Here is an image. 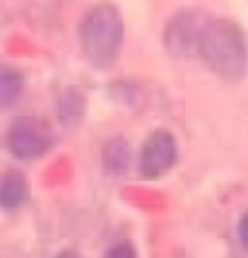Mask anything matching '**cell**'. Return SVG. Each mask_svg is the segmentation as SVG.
Instances as JSON below:
<instances>
[{
    "label": "cell",
    "mask_w": 248,
    "mask_h": 258,
    "mask_svg": "<svg viewBox=\"0 0 248 258\" xmlns=\"http://www.w3.org/2000/svg\"><path fill=\"white\" fill-rule=\"evenodd\" d=\"M198 58L222 80L238 82L248 68L246 34L231 20H210L200 36Z\"/></svg>",
    "instance_id": "1"
},
{
    "label": "cell",
    "mask_w": 248,
    "mask_h": 258,
    "mask_svg": "<svg viewBox=\"0 0 248 258\" xmlns=\"http://www.w3.org/2000/svg\"><path fill=\"white\" fill-rule=\"evenodd\" d=\"M123 44V17L113 5H94L79 24L82 53L94 68L109 70Z\"/></svg>",
    "instance_id": "2"
},
{
    "label": "cell",
    "mask_w": 248,
    "mask_h": 258,
    "mask_svg": "<svg viewBox=\"0 0 248 258\" xmlns=\"http://www.w3.org/2000/svg\"><path fill=\"white\" fill-rule=\"evenodd\" d=\"M5 145L17 159H39L53 147V131L44 118L36 116H24L17 118L8 131Z\"/></svg>",
    "instance_id": "3"
},
{
    "label": "cell",
    "mask_w": 248,
    "mask_h": 258,
    "mask_svg": "<svg viewBox=\"0 0 248 258\" xmlns=\"http://www.w3.org/2000/svg\"><path fill=\"white\" fill-rule=\"evenodd\" d=\"M210 22V17H205L198 10H183L179 12L167 27L164 34V44L171 56L179 58H191L198 56V46H200V36H203L205 27Z\"/></svg>",
    "instance_id": "4"
},
{
    "label": "cell",
    "mask_w": 248,
    "mask_h": 258,
    "mask_svg": "<svg viewBox=\"0 0 248 258\" xmlns=\"http://www.w3.org/2000/svg\"><path fill=\"white\" fill-rule=\"evenodd\" d=\"M176 140L167 131H154L140 150L137 167L145 179H159L176 164Z\"/></svg>",
    "instance_id": "5"
},
{
    "label": "cell",
    "mask_w": 248,
    "mask_h": 258,
    "mask_svg": "<svg viewBox=\"0 0 248 258\" xmlns=\"http://www.w3.org/2000/svg\"><path fill=\"white\" fill-rule=\"evenodd\" d=\"M29 198V183L20 171H5L0 176V208L17 210Z\"/></svg>",
    "instance_id": "6"
},
{
    "label": "cell",
    "mask_w": 248,
    "mask_h": 258,
    "mask_svg": "<svg viewBox=\"0 0 248 258\" xmlns=\"http://www.w3.org/2000/svg\"><path fill=\"white\" fill-rule=\"evenodd\" d=\"M24 90V78L15 68H0V109H8L20 99Z\"/></svg>",
    "instance_id": "7"
},
{
    "label": "cell",
    "mask_w": 248,
    "mask_h": 258,
    "mask_svg": "<svg viewBox=\"0 0 248 258\" xmlns=\"http://www.w3.org/2000/svg\"><path fill=\"white\" fill-rule=\"evenodd\" d=\"M104 167L111 174H123L128 169V162H130V147L123 138H113L104 145Z\"/></svg>",
    "instance_id": "8"
},
{
    "label": "cell",
    "mask_w": 248,
    "mask_h": 258,
    "mask_svg": "<svg viewBox=\"0 0 248 258\" xmlns=\"http://www.w3.org/2000/svg\"><path fill=\"white\" fill-rule=\"evenodd\" d=\"M85 111V99H82V94L77 92H65L60 99H58V116L65 121V123H72V121H77L79 116Z\"/></svg>",
    "instance_id": "9"
},
{
    "label": "cell",
    "mask_w": 248,
    "mask_h": 258,
    "mask_svg": "<svg viewBox=\"0 0 248 258\" xmlns=\"http://www.w3.org/2000/svg\"><path fill=\"white\" fill-rule=\"evenodd\" d=\"M104 258H137V253L135 248L128 246V244H116V246H111L104 253Z\"/></svg>",
    "instance_id": "10"
},
{
    "label": "cell",
    "mask_w": 248,
    "mask_h": 258,
    "mask_svg": "<svg viewBox=\"0 0 248 258\" xmlns=\"http://www.w3.org/2000/svg\"><path fill=\"white\" fill-rule=\"evenodd\" d=\"M238 241H241V246L248 251V213L241 217V222H238Z\"/></svg>",
    "instance_id": "11"
},
{
    "label": "cell",
    "mask_w": 248,
    "mask_h": 258,
    "mask_svg": "<svg viewBox=\"0 0 248 258\" xmlns=\"http://www.w3.org/2000/svg\"><path fill=\"white\" fill-rule=\"evenodd\" d=\"M56 258H82V256H79L77 251H63V253H58Z\"/></svg>",
    "instance_id": "12"
}]
</instances>
